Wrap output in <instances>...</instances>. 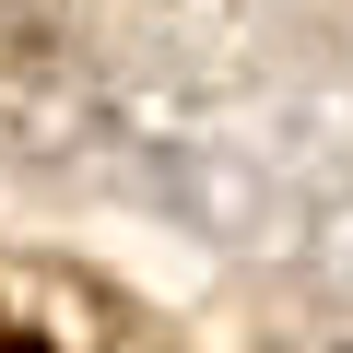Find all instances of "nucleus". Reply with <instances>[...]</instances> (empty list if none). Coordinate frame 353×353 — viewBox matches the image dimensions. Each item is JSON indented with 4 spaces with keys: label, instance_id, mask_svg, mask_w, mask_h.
Wrapping results in <instances>:
<instances>
[{
    "label": "nucleus",
    "instance_id": "nucleus-1",
    "mask_svg": "<svg viewBox=\"0 0 353 353\" xmlns=\"http://www.w3.org/2000/svg\"><path fill=\"white\" fill-rule=\"evenodd\" d=\"M0 353H36V341H0Z\"/></svg>",
    "mask_w": 353,
    "mask_h": 353
}]
</instances>
